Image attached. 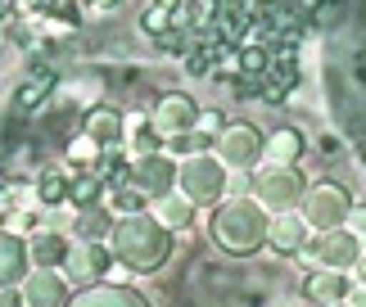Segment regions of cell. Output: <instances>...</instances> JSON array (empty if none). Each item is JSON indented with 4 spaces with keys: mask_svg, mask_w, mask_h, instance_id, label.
I'll use <instances>...</instances> for the list:
<instances>
[{
    "mask_svg": "<svg viewBox=\"0 0 366 307\" xmlns=\"http://www.w3.org/2000/svg\"><path fill=\"white\" fill-rule=\"evenodd\" d=\"M109 253H114L122 267L132 271H154L163 267L167 253H172V235L159 217H122L114 231H109Z\"/></svg>",
    "mask_w": 366,
    "mask_h": 307,
    "instance_id": "obj_1",
    "label": "cell"
},
{
    "mask_svg": "<svg viewBox=\"0 0 366 307\" xmlns=\"http://www.w3.org/2000/svg\"><path fill=\"white\" fill-rule=\"evenodd\" d=\"M267 208L258 199H227L213 213V240L222 253H231V258H249V253H258V248L267 244Z\"/></svg>",
    "mask_w": 366,
    "mask_h": 307,
    "instance_id": "obj_2",
    "label": "cell"
},
{
    "mask_svg": "<svg viewBox=\"0 0 366 307\" xmlns=\"http://www.w3.org/2000/svg\"><path fill=\"white\" fill-rule=\"evenodd\" d=\"M177 186L186 190V199H190V203L222 199V190H227V172H222V158H213V154H190V158L177 167Z\"/></svg>",
    "mask_w": 366,
    "mask_h": 307,
    "instance_id": "obj_3",
    "label": "cell"
},
{
    "mask_svg": "<svg viewBox=\"0 0 366 307\" xmlns=\"http://www.w3.org/2000/svg\"><path fill=\"white\" fill-rule=\"evenodd\" d=\"M348 213H353V199L340 190V186H312L303 194V221L307 226H317L321 235L326 231H340Z\"/></svg>",
    "mask_w": 366,
    "mask_h": 307,
    "instance_id": "obj_4",
    "label": "cell"
},
{
    "mask_svg": "<svg viewBox=\"0 0 366 307\" xmlns=\"http://www.w3.org/2000/svg\"><path fill=\"white\" fill-rule=\"evenodd\" d=\"M213 149H217V158L227 163V167H253V163H258V154H262V131L249 127V122H231V127L217 131Z\"/></svg>",
    "mask_w": 366,
    "mask_h": 307,
    "instance_id": "obj_5",
    "label": "cell"
},
{
    "mask_svg": "<svg viewBox=\"0 0 366 307\" xmlns=\"http://www.w3.org/2000/svg\"><path fill=\"white\" fill-rule=\"evenodd\" d=\"M194 122H199V109H194V100H190V95H181V91H172V95H163V100H159L149 127L159 131L167 145H172V141H181V136L194 131Z\"/></svg>",
    "mask_w": 366,
    "mask_h": 307,
    "instance_id": "obj_6",
    "label": "cell"
},
{
    "mask_svg": "<svg viewBox=\"0 0 366 307\" xmlns=\"http://www.w3.org/2000/svg\"><path fill=\"white\" fill-rule=\"evenodd\" d=\"M136 194H145V199H167L177 186V163L163 158V154H145L136 167H132V181H127Z\"/></svg>",
    "mask_w": 366,
    "mask_h": 307,
    "instance_id": "obj_7",
    "label": "cell"
},
{
    "mask_svg": "<svg viewBox=\"0 0 366 307\" xmlns=\"http://www.w3.org/2000/svg\"><path fill=\"white\" fill-rule=\"evenodd\" d=\"M64 267L73 281L81 285H95V281H109V267H114V253H109V244H95V240H77L68 244V258Z\"/></svg>",
    "mask_w": 366,
    "mask_h": 307,
    "instance_id": "obj_8",
    "label": "cell"
},
{
    "mask_svg": "<svg viewBox=\"0 0 366 307\" xmlns=\"http://www.w3.org/2000/svg\"><path fill=\"white\" fill-rule=\"evenodd\" d=\"M253 190H258L262 208H294V199L303 194V172H294V167H272V172L253 176Z\"/></svg>",
    "mask_w": 366,
    "mask_h": 307,
    "instance_id": "obj_9",
    "label": "cell"
},
{
    "mask_svg": "<svg viewBox=\"0 0 366 307\" xmlns=\"http://www.w3.org/2000/svg\"><path fill=\"white\" fill-rule=\"evenodd\" d=\"M312 253H317V262H321V271H348L353 262L362 258V240L353 231H326L321 240L312 244Z\"/></svg>",
    "mask_w": 366,
    "mask_h": 307,
    "instance_id": "obj_10",
    "label": "cell"
},
{
    "mask_svg": "<svg viewBox=\"0 0 366 307\" xmlns=\"http://www.w3.org/2000/svg\"><path fill=\"white\" fill-rule=\"evenodd\" d=\"M19 294L27 307H68V281L59 271H32Z\"/></svg>",
    "mask_w": 366,
    "mask_h": 307,
    "instance_id": "obj_11",
    "label": "cell"
},
{
    "mask_svg": "<svg viewBox=\"0 0 366 307\" xmlns=\"http://www.w3.org/2000/svg\"><path fill=\"white\" fill-rule=\"evenodd\" d=\"M299 86V68H294V50H272V68H267V77L258 81V91L267 95L272 104H280L285 95Z\"/></svg>",
    "mask_w": 366,
    "mask_h": 307,
    "instance_id": "obj_12",
    "label": "cell"
},
{
    "mask_svg": "<svg viewBox=\"0 0 366 307\" xmlns=\"http://www.w3.org/2000/svg\"><path fill=\"white\" fill-rule=\"evenodd\" d=\"M27 267H32L27 244L14 231H0V289H14L19 281H27Z\"/></svg>",
    "mask_w": 366,
    "mask_h": 307,
    "instance_id": "obj_13",
    "label": "cell"
},
{
    "mask_svg": "<svg viewBox=\"0 0 366 307\" xmlns=\"http://www.w3.org/2000/svg\"><path fill=\"white\" fill-rule=\"evenodd\" d=\"M267 244H272L276 253L294 258V253H299V248L307 244V221H303V217H294V213H276V217H272V226H267Z\"/></svg>",
    "mask_w": 366,
    "mask_h": 307,
    "instance_id": "obj_14",
    "label": "cell"
},
{
    "mask_svg": "<svg viewBox=\"0 0 366 307\" xmlns=\"http://www.w3.org/2000/svg\"><path fill=\"white\" fill-rule=\"evenodd\" d=\"M27 258H32L36 271H59L64 258H68V240L59 231H41V235L27 240Z\"/></svg>",
    "mask_w": 366,
    "mask_h": 307,
    "instance_id": "obj_15",
    "label": "cell"
},
{
    "mask_svg": "<svg viewBox=\"0 0 366 307\" xmlns=\"http://www.w3.org/2000/svg\"><path fill=\"white\" fill-rule=\"evenodd\" d=\"M348 285L340 271H312L303 281V294H307V303H317V307H335V303H344L348 298Z\"/></svg>",
    "mask_w": 366,
    "mask_h": 307,
    "instance_id": "obj_16",
    "label": "cell"
},
{
    "mask_svg": "<svg viewBox=\"0 0 366 307\" xmlns=\"http://www.w3.org/2000/svg\"><path fill=\"white\" fill-rule=\"evenodd\" d=\"M81 131H86L95 145L109 149V145H118V136H122V114L114 104H95L86 114V122H81Z\"/></svg>",
    "mask_w": 366,
    "mask_h": 307,
    "instance_id": "obj_17",
    "label": "cell"
},
{
    "mask_svg": "<svg viewBox=\"0 0 366 307\" xmlns=\"http://www.w3.org/2000/svg\"><path fill=\"white\" fill-rule=\"evenodd\" d=\"M262 154H267V158H272L276 167H290V163L303 154V136L294 131V127H285V131H272V136L262 141Z\"/></svg>",
    "mask_w": 366,
    "mask_h": 307,
    "instance_id": "obj_18",
    "label": "cell"
},
{
    "mask_svg": "<svg viewBox=\"0 0 366 307\" xmlns=\"http://www.w3.org/2000/svg\"><path fill=\"white\" fill-rule=\"evenodd\" d=\"M68 307H149V303L136 298L132 289H86L81 298H68Z\"/></svg>",
    "mask_w": 366,
    "mask_h": 307,
    "instance_id": "obj_19",
    "label": "cell"
},
{
    "mask_svg": "<svg viewBox=\"0 0 366 307\" xmlns=\"http://www.w3.org/2000/svg\"><path fill=\"white\" fill-rule=\"evenodd\" d=\"M140 27H145L149 36H167L177 27V0H149V9L140 14Z\"/></svg>",
    "mask_w": 366,
    "mask_h": 307,
    "instance_id": "obj_20",
    "label": "cell"
},
{
    "mask_svg": "<svg viewBox=\"0 0 366 307\" xmlns=\"http://www.w3.org/2000/svg\"><path fill=\"white\" fill-rule=\"evenodd\" d=\"M100 190H104V181L95 176V172H77L73 181H68V203H77V208H95Z\"/></svg>",
    "mask_w": 366,
    "mask_h": 307,
    "instance_id": "obj_21",
    "label": "cell"
},
{
    "mask_svg": "<svg viewBox=\"0 0 366 307\" xmlns=\"http://www.w3.org/2000/svg\"><path fill=\"white\" fill-rule=\"evenodd\" d=\"M159 221H163L167 231H181V226H190V221H194V208H190V199H186V194H181V199H177V194H167V199H159Z\"/></svg>",
    "mask_w": 366,
    "mask_h": 307,
    "instance_id": "obj_22",
    "label": "cell"
},
{
    "mask_svg": "<svg viewBox=\"0 0 366 307\" xmlns=\"http://www.w3.org/2000/svg\"><path fill=\"white\" fill-rule=\"evenodd\" d=\"M100 158H104V145H95L86 131H81L77 141H68V163H77L81 172H86V167H95Z\"/></svg>",
    "mask_w": 366,
    "mask_h": 307,
    "instance_id": "obj_23",
    "label": "cell"
},
{
    "mask_svg": "<svg viewBox=\"0 0 366 307\" xmlns=\"http://www.w3.org/2000/svg\"><path fill=\"white\" fill-rule=\"evenodd\" d=\"M46 91H50V73H32V77H27L23 86H19L14 104H19V109H36L41 100H46Z\"/></svg>",
    "mask_w": 366,
    "mask_h": 307,
    "instance_id": "obj_24",
    "label": "cell"
},
{
    "mask_svg": "<svg viewBox=\"0 0 366 307\" xmlns=\"http://www.w3.org/2000/svg\"><path fill=\"white\" fill-rule=\"evenodd\" d=\"M36 194H41V203H46V208L64 203V199H68V181H64V172H46V176H41V186H36Z\"/></svg>",
    "mask_w": 366,
    "mask_h": 307,
    "instance_id": "obj_25",
    "label": "cell"
},
{
    "mask_svg": "<svg viewBox=\"0 0 366 307\" xmlns=\"http://www.w3.org/2000/svg\"><path fill=\"white\" fill-rule=\"evenodd\" d=\"M149 199H145V194H136L132 186H122V190H114V208H118V213L122 217H136L140 213V208H145Z\"/></svg>",
    "mask_w": 366,
    "mask_h": 307,
    "instance_id": "obj_26",
    "label": "cell"
},
{
    "mask_svg": "<svg viewBox=\"0 0 366 307\" xmlns=\"http://www.w3.org/2000/svg\"><path fill=\"white\" fill-rule=\"evenodd\" d=\"M312 19L317 23H340L344 19V5H340V0H321V5L312 9Z\"/></svg>",
    "mask_w": 366,
    "mask_h": 307,
    "instance_id": "obj_27",
    "label": "cell"
},
{
    "mask_svg": "<svg viewBox=\"0 0 366 307\" xmlns=\"http://www.w3.org/2000/svg\"><path fill=\"white\" fill-rule=\"evenodd\" d=\"M159 145H163V136L154 131V127H145L136 136V149H140V158H145V154H159Z\"/></svg>",
    "mask_w": 366,
    "mask_h": 307,
    "instance_id": "obj_28",
    "label": "cell"
},
{
    "mask_svg": "<svg viewBox=\"0 0 366 307\" xmlns=\"http://www.w3.org/2000/svg\"><path fill=\"white\" fill-rule=\"evenodd\" d=\"M222 127H227V122H222L217 114H199V127H194V131H204V136H217Z\"/></svg>",
    "mask_w": 366,
    "mask_h": 307,
    "instance_id": "obj_29",
    "label": "cell"
},
{
    "mask_svg": "<svg viewBox=\"0 0 366 307\" xmlns=\"http://www.w3.org/2000/svg\"><path fill=\"white\" fill-rule=\"evenodd\" d=\"M0 307H27L19 289H0Z\"/></svg>",
    "mask_w": 366,
    "mask_h": 307,
    "instance_id": "obj_30",
    "label": "cell"
},
{
    "mask_svg": "<svg viewBox=\"0 0 366 307\" xmlns=\"http://www.w3.org/2000/svg\"><path fill=\"white\" fill-rule=\"evenodd\" d=\"M344 307H366V289H348V298H344Z\"/></svg>",
    "mask_w": 366,
    "mask_h": 307,
    "instance_id": "obj_31",
    "label": "cell"
},
{
    "mask_svg": "<svg viewBox=\"0 0 366 307\" xmlns=\"http://www.w3.org/2000/svg\"><path fill=\"white\" fill-rule=\"evenodd\" d=\"M353 276H357V285H362V289H366V253H362V258H357V262H353Z\"/></svg>",
    "mask_w": 366,
    "mask_h": 307,
    "instance_id": "obj_32",
    "label": "cell"
},
{
    "mask_svg": "<svg viewBox=\"0 0 366 307\" xmlns=\"http://www.w3.org/2000/svg\"><path fill=\"white\" fill-rule=\"evenodd\" d=\"M348 217H353V226L366 235V208H353V213H348Z\"/></svg>",
    "mask_w": 366,
    "mask_h": 307,
    "instance_id": "obj_33",
    "label": "cell"
},
{
    "mask_svg": "<svg viewBox=\"0 0 366 307\" xmlns=\"http://www.w3.org/2000/svg\"><path fill=\"white\" fill-rule=\"evenodd\" d=\"M253 5H258V9H276L280 0H253Z\"/></svg>",
    "mask_w": 366,
    "mask_h": 307,
    "instance_id": "obj_34",
    "label": "cell"
},
{
    "mask_svg": "<svg viewBox=\"0 0 366 307\" xmlns=\"http://www.w3.org/2000/svg\"><path fill=\"white\" fill-rule=\"evenodd\" d=\"M335 307H344V303H335Z\"/></svg>",
    "mask_w": 366,
    "mask_h": 307,
    "instance_id": "obj_35",
    "label": "cell"
}]
</instances>
